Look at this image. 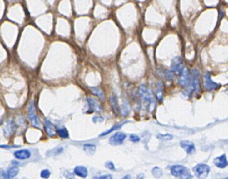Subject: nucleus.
Listing matches in <instances>:
<instances>
[{
    "label": "nucleus",
    "instance_id": "nucleus-1",
    "mask_svg": "<svg viewBox=\"0 0 228 179\" xmlns=\"http://www.w3.org/2000/svg\"><path fill=\"white\" fill-rule=\"evenodd\" d=\"M139 94L142 104L146 107L147 110L152 113L156 107V101L152 92L145 86H141L139 89Z\"/></svg>",
    "mask_w": 228,
    "mask_h": 179
},
{
    "label": "nucleus",
    "instance_id": "nucleus-15",
    "mask_svg": "<svg viewBox=\"0 0 228 179\" xmlns=\"http://www.w3.org/2000/svg\"><path fill=\"white\" fill-rule=\"evenodd\" d=\"M110 103L111 106H112L114 113H115L116 115H118L119 113V106L118 104V99L117 97H116V96L112 95L110 97Z\"/></svg>",
    "mask_w": 228,
    "mask_h": 179
},
{
    "label": "nucleus",
    "instance_id": "nucleus-28",
    "mask_svg": "<svg viewBox=\"0 0 228 179\" xmlns=\"http://www.w3.org/2000/svg\"><path fill=\"white\" fill-rule=\"evenodd\" d=\"M105 167H106V168L109 169L110 170H114L115 169V164H114L113 163H112V162H110V161L107 162V163H105Z\"/></svg>",
    "mask_w": 228,
    "mask_h": 179
},
{
    "label": "nucleus",
    "instance_id": "nucleus-22",
    "mask_svg": "<svg viewBox=\"0 0 228 179\" xmlns=\"http://www.w3.org/2000/svg\"><path fill=\"white\" fill-rule=\"evenodd\" d=\"M62 150H63V148H62V147H57L53 150H48V152L47 153V155H48V156L58 155L61 154V153L62 152Z\"/></svg>",
    "mask_w": 228,
    "mask_h": 179
},
{
    "label": "nucleus",
    "instance_id": "nucleus-7",
    "mask_svg": "<svg viewBox=\"0 0 228 179\" xmlns=\"http://www.w3.org/2000/svg\"><path fill=\"white\" fill-rule=\"evenodd\" d=\"M204 86L207 90H217L220 87V86L218 83L213 82L209 73H206L204 76Z\"/></svg>",
    "mask_w": 228,
    "mask_h": 179
},
{
    "label": "nucleus",
    "instance_id": "nucleus-4",
    "mask_svg": "<svg viewBox=\"0 0 228 179\" xmlns=\"http://www.w3.org/2000/svg\"><path fill=\"white\" fill-rule=\"evenodd\" d=\"M195 176L199 178H205L207 177L210 172V167L205 164H199L193 168Z\"/></svg>",
    "mask_w": 228,
    "mask_h": 179
},
{
    "label": "nucleus",
    "instance_id": "nucleus-14",
    "mask_svg": "<svg viewBox=\"0 0 228 179\" xmlns=\"http://www.w3.org/2000/svg\"><path fill=\"white\" fill-rule=\"evenodd\" d=\"M181 146L187 154H192L195 150V144L190 141H181Z\"/></svg>",
    "mask_w": 228,
    "mask_h": 179
},
{
    "label": "nucleus",
    "instance_id": "nucleus-26",
    "mask_svg": "<svg viewBox=\"0 0 228 179\" xmlns=\"http://www.w3.org/2000/svg\"><path fill=\"white\" fill-rule=\"evenodd\" d=\"M162 174H163V173H162L161 169H159V167H155V168L152 169V174L154 177L156 178L161 177L162 176Z\"/></svg>",
    "mask_w": 228,
    "mask_h": 179
},
{
    "label": "nucleus",
    "instance_id": "nucleus-23",
    "mask_svg": "<svg viewBox=\"0 0 228 179\" xmlns=\"http://www.w3.org/2000/svg\"><path fill=\"white\" fill-rule=\"evenodd\" d=\"M125 123V122H124V123H119V124H117V125H115V126H113L112 127V128H110V130H107V131H106V132H102V134H101V135H100V136H106V135H107V134H110V133H111V132H112L113 131H115V130H118V129H120L121 128V127H122V126H123V125Z\"/></svg>",
    "mask_w": 228,
    "mask_h": 179
},
{
    "label": "nucleus",
    "instance_id": "nucleus-27",
    "mask_svg": "<svg viewBox=\"0 0 228 179\" xmlns=\"http://www.w3.org/2000/svg\"><path fill=\"white\" fill-rule=\"evenodd\" d=\"M51 175V172L48 169H44L42 170V172H41V177L43 178H48V177H50Z\"/></svg>",
    "mask_w": 228,
    "mask_h": 179
},
{
    "label": "nucleus",
    "instance_id": "nucleus-11",
    "mask_svg": "<svg viewBox=\"0 0 228 179\" xmlns=\"http://www.w3.org/2000/svg\"><path fill=\"white\" fill-rule=\"evenodd\" d=\"M14 157L20 160H27L31 157V152L27 149H22L19 150H16L13 153Z\"/></svg>",
    "mask_w": 228,
    "mask_h": 179
},
{
    "label": "nucleus",
    "instance_id": "nucleus-19",
    "mask_svg": "<svg viewBox=\"0 0 228 179\" xmlns=\"http://www.w3.org/2000/svg\"><path fill=\"white\" fill-rule=\"evenodd\" d=\"M155 95L156 99L159 101H162L164 97V91H163V86L161 83H158L156 85V91H155Z\"/></svg>",
    "mask_w": 228,
    "mask_h": 179
},
{
    "label": "nucleus",
    "instance_id": "nucleus-24",
    "mask_svg": "<svg viewBox=\"0 0 228 179\" xmlns=\"http://www.w3.org/2000/svg\"><path fill=\"white\" fill-rule=\"evenodd\" d=\"M56 132L57 134L62 139H67L69 136V133H68V131L65 128H60Z\"/></svg>",
    "mask_w": 228,
    "mask_h": 179
},
{
    "label": "nucleus",
    "instance_id": "nucleus-20",
    "mask_svg": "<svg viewBox=\"0 0 228 179\" xmlns=\"http://www.w3.org/2000/svg\"><path fill=\"white\" fill-rule=\"evenodd\" d=\"M91 92H93V95L96 96L98 97L100 99H101L102 100H105V95L104 92H102V90L99 87H90Z\"/></svg>",
    "mask_w": 228,
    "mask_h": 179
},
{
    "label": "nucleus",
    "instance_id": "nucleus-32",
    "mask_svg": "<svg viewBox=\"0 0 228 179\" xmlns=\"http://www.w3.org/2000/svg\"><path fill=\"white\" fill-rule=\"evenodd\" d=\"M2 124V121L1 120H0V125H1Z\"/></svg>",
    "mask_w": 228,
    "mask_h": 179
},
{
    "label": "nucleus",
    "instance_id": "nucleus-21",
    "mask_svg": "<svg viewBox=\"0 0 228 179\" xmlns=\"http://www.w3.org/2000/svg\"><path fill=\"white\" fill-rule=\"evenodd\" d=\"M83 149H84V151L87 153V154L93 155V153H95V151H96V146L93 144H84V145Z\"/></svg>",
    "mask_w": 228,
    "mask_h": 179
},
{
    "label": "nucleus",
    "instance_id": "nucleus-12",
    "mask_svg": "<svg viewBox=\"0 0 228 179\" xmlns=\"http://www.w3.org/2000/svg\"><path fill=\"white\" fill-rule=\"evenodd\" d=\"M213 163L215 165L221 169H224L225 167L228 166V161L226 155H223L219 157L216 158L213 160Z\"/></svg>",
    "mask_w": 228,
    "mask_h": 179
},
{
    "label": "nucleus",
    "instance_id": "nucleus-2",
    "mask_svg": "<svg viewBox=\"0 0 228 179\" xmlns=\"http://www.w3.org/2000/svg\"><path fill=\"white\" fill-rule=\"evenodd\" d=\"M170 170L171 174L175 177L185 179L192 178V175H191L189 169L184 166L178 165V164L173 165L171 167Z\"/></svg>",
    "mask_w": 228,
    "mask_h": 179
},
{
    "label": "nucleus",
    "instance_id": "nucleus-10",
    "mask_svg": "<svg viewBox=\"0 0 228 179\" xmlns=\"http://www.w3.org/2000/svg\"><path fill=\"white\" fill-rule=\"evenodd\" d=\"M88 104L89 105V111L90 112H101L102 111V106L101 104L99 102L96 100V99L88 97L87 99Z\"/></svg>",
    "mask_w": 228,
    "mask_h": 179
},
{
    "label": "nucleus",
    "instance_id": "nucleus-16",
    "mask_svg": "<svg viewBox=\"0 0 228 179\" xmlns=\"http://www.w3.org/2000/svg\"><path fill=\"white\" fill-rule=\"evenodd\" d=\"M44 125H45V129H46V132H47V134L50 136H53L56 135V129L55 127L53 126V125L51 123L49 120H46L45 123H44Z\"/></svg>",
    "mask_w": 228,
    "mask_h": 179
},
{
    "label": "nucleus",
    "instance_id": "nucleus-17",
    "mask_svg": "<svg viewBox=\"0 0 228 179\" xmlns=\"http://www.w3.org/2000/svg\"><path fill=\"white\" fill-rule=\"evenodd\" d=\"M193 86L196 93L200 92V85H199V72L196 69H195L193 72Z\"/></svg>",
    "mask_w": 228,
    "mask_h": 179
},
{
    "label": "nucleus",
    "instance_id": "nucleus-8",
    "mask_svg": "<svg viewBox=\"0 0 228 179\" xmlns=\"http://www.w3.org/2000/svg\"><path fill=\"white\" fill-rule=\"evenodd\" d=\"M19 169L16 166L11 167L7 171L0 172V178H13L18 175Z\"/></svg>",
    "mask_w": 228,
    "mask_h": 179
},
{
    "label": "nucleus",
    "instance_id": "nucleus-9",
    "mask_svg": "<svg viewBox=\"0 0 228 179\" xmlns=\"http://www.w3.org/2000/svg\"><path fill=\"white\" fill-rule=\"evenodd\" d=\"M171 69L177 73H181L182 70H183V64H182V59L179 57H176V58L172 59L171 64Z\"/></svg>",
    "mask_w": 228,
    "mask_h": 179
},
{
    "label": "nucleus",
    "instance_id": "nucleus-25",
    "mask_svg": "<svg viewBox=\"0 0 228 179\" xmlns=\"http://www.w3.org/2000/svg\"><path fill=\"white\" fill-rule=\"evenodd\" d=\"M157 138L159 140L161 141H171L173 139V136L169 134H159L157 135Z\"/></svg>",
    "mask_w": 228,
    "mask_h": 179
},
{
    "label": "nucleus",
    "instance_id": "nucleus-3",
    "mask_svg": "<svg viewBox=\"0 0 228 179\" xmlns=\"http://www.w3.org/2000/svg\"><path fill=\"white\" fill-rule=\"evenodd\" d=\"M27 116L33 127H40V122H39L38 116L36 114V110L33 101H31L28 106Z\"/></svg>",
    "mask_w": 228,
    "mask_h": 179
},
{
    "label": "nucleus",
    "instance_id": "nucleus-5",
    "mask_svg": "<svg viewBox=\"0 0 228 179\" xmlns=\"http://www.w3.org/2000/svg\"><path fill=\"white\" fill-rule=\"evenodd\" d=\"M191 83V77L190 71L187 68H184L181 72V77L179 78V84L182 87H188Z\"/></svg>",
    "mask_w": 228,
    "mask_h": 179
},
{
    "label": "nucleus",
    "instance_id": "nucleus-18",
    "mask_svg": "<svg viewBox=\"0 0 228 179\" xmlns=\"http://www.w3.org/2000/svg\"><path fill=\"white\" fill-rule=\"evenodd\" d=\"M74 172L76 175L82 178H86L88 176V170L84 166H77L74 169Z\"/></svg>",
    "mask_w": 228,
    "mask_h": 179
},
{
    "label": "nucleus",
    "instance_id": "nucleus-13",
    "mask_svg": "<svg viewBox=\"0 0 228 179\" xmlns=\"http://www.w3.org/2000/svg\"><path fill=\"white\" fill-rule=\"evenodd\" d=\"M16 125H15V123H14L13 120H10L7 122V124H6V126L4 127L3 131H4V134L6 136H10L13 134V133L16 130Z\"/></svg>",
    "mask_w": 228,
    "mask_h": 179
},
{
    "label": "nucleus",
    "instance_id": "nucleus-6",
    "mask_svg": "<svg viewBox=\"0 0 228 179\" xmlns=\"http://www.w3.org/2000/svg\"><path fill=\"white\" fill-rule=\"evenodd\" d=\"M126 138V134L122 132H116L111 136L109 142L112 146H119L123 144L124 139Z\"/></svg>",
    "mask_w": 228,
    "mask_h": 179
},
{
    "label": "nucleus",
    "instance_id": "nucleus-29",
    "mask_svg": "<svg viewBox=\"0 0 228 179\" xmlns=\"http://www.w3.org/2000/svg\"><path fill=\"white\" fill-rule=\"evenodd\" d=\"M130 140L133 142H138L140 141V137L136 134H131L130 136Z\"/></svg>",
    "mask_w": 228,
    "mask_h": 179
},
{
    "label": "nucleus",
    "instance_id": "nucleus-30",
    "mask_svg": "<svg viewBox=\"0 0 228 179\" xmlns=\"http://www.w3.org/2000/svg\"><path fill=\"white\" fill-rule=\"evenodd\" d=\"M104 120V118L102 117H100V116H98V117H94L93 118V121L94 122V123H101V122H102Z\"/></svg>",
    "mask_w": 228,
    "mask_h": 179
},
{
    "label": "nucleus",
    "instance_id": "nucleus-31",
    "mask_svg": "<svg viewBox=\"0 0 228 179\" xmlns=\"http://www.w3.org/2000/svg\"><path fill=\"white\" fill-rule=\"evenodd\" d=\"M95 178L109 179V178H112V176H111V175H104V176H101V177H95Z\"/></svg>",
    "mask_w": 228,
    "mask_h": 179
}]
</instances>
